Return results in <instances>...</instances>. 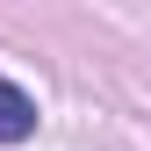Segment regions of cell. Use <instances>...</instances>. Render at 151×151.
Segmentation results:
<instances>
[{
  "label": "cell",
  "instance_id": "obj_1",
  "mask_svg": "<svg viewBox=\"0 0 151 151\" xmlns=\"http://www.w3.org/2000/svg\"><path fill=\"white\" fill-rule=\"evenodd\" d=\"M22 137H36V101L14 79H0V144H22Z\"/></svg>",
  "mask_w": 151,
  "mask_h": 151
}]
</instances>
